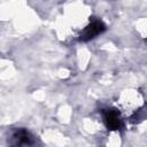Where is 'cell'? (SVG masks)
<instances>
[{
  "label": "cell",
  "mask_w": 147,
  "mask_h": 147,
  "mask_svg": "<svg viewBox=\"0 0 147 147\" xmlns=\"http://www.w3.org/2000/svg\"><path fill=\"white\" fill-rule=\"evenodd\" d=\"M105 29V25L100 22V21H94L93 23H91L86 30L84 31V34H83V39L84 40H88L91 38H94L95 36H98L100 32H102Z\"/></svg>",
  "instance_id": "cell-1"
},
{
  "label": "cell",
  "mask_w": 147,
  "mask_h": 147,
  "mask_svg": "<svg viewBox=\"0 0 147 147\" xmlns=\"http://www.w3.org/2000/svg\"><path fill=\"white\" fill-rule=\"evenodd\" d=\"M105 122H106L107 126L111 130L119 129V126H121V121H119L118 114L114 110H108L105 114Z\"/></svg>",
  "instance_id": "cell-2"
},
{
  "label": "cell",
  "mask_w": 147,
  "mask_h": 147,
  "mask_svg": "<svg viewBox=\"0 0 147 147\" xmlns=\"http://www.w3.org/2000/svg\"><path fill=\"white\" fill-rule=\"evenodd\" d=\"M13 139L15 141V146H22V145H30L32 141L31 136L25 130H18L14 133Z\"/></svg>",
  "instance_id": "cell-3"
}]
</instances>
